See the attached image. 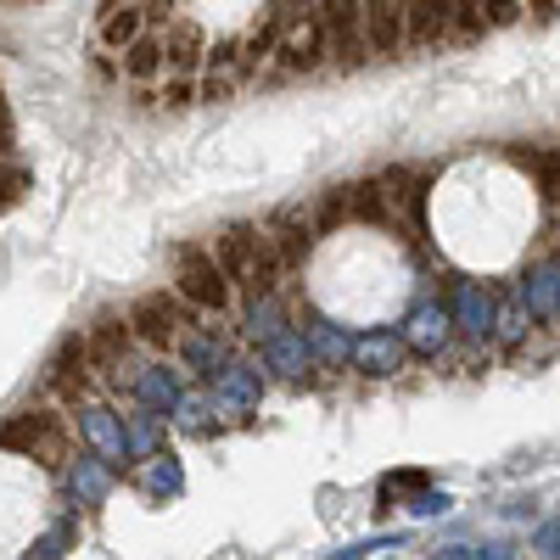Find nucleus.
Wrapping results in <instances>:
<instances>
[{
  "label": "nucleus",
  "instance_id": "6e6552de",
  "mask_svg": "<svg viewBox=\"0 0 560 560\" xmlns=\"http://www.w3.org/2000/svg\"><path fill=\"white\" fill-rule=\"evenodd\" d=\"M135 28H140V7H124L118 18H107V39H113V45L135 39Z\"/></svg>",
  "mask_w": 560,
  "mask_h": 560
},
{
  "label": "nucleus",
  "instance_id": "39448f33",
  "mask_svg": "<svg viewBox=\"0 0 560 560\" xmlns=\"http://www.w3.org/2000/svg\"><path fill=\"white\" fill-rule=\"evenodd\" d=\"M135 319H140V337L158 342V348H168L174 331H179V308H168L163 298H147V303L135 308Z\"/></svg>",
  "mask_w": 560,
  "mask_h": 560
},
{
  "label": "nucleus",
  "instance_id": "20e7f679",
  "mask_svg": "<svg viewBox=\"0 0 560 560\" xmlns=\"http://www.w3.org/2000/svg\"><path fill=\"white\" fill-rule=\"evenodd\" d=\"M364 45L370 57H393L409 45V18L404 7H364Z\"/></svg>",
  "mask_w": 560,
  "mask_h": 560
},
{
  "label": "nucleus",
  "instance_id": "423d86ee",
  "mask_svg": "<svg viewBox=\"0 0 560 560\" xmlns=\"http://www.w3.org/2000/svg\"><path fill=\"white\" fill-rule=\"evenodd\" d=\"M409 18V45H432L454 28V7H404Z\"/></svg>",
  "mask_w": 560,
  "mask_h": 560
},
{
  "label": "nucleus",
  "instance_id": "f03ea898",
  "mask_svg": "<svg viewBox=\"0 0 560 560\" xmlns=\"http://www.w3.org/2000/svg\"><path fill=\"white\" fill-rule=\"evenodd\" d=\"M325 12V45H331V57L342 68H359L370 57L364 45V7H319Z\"/></svg>",
  "mask_w": 560,
  "mask_h": 560
},
{
  "label": "nucleus",
  "instance_id": "f257e3e1",
  "mask_svg": "<svg viewBox=\"0 0 560 560\" xmlns=\"http://www.w3.org/2000/svg\"><path fill=\"white\" fill-rule=\"evenodd\" d=\"M325 51H331V45H325V12H319V7H303V12H298V7H287V28H280L275 57L287 62L292 73H298V68L308 73Z\"/></svg>",
  "mask_w": 560,
  "mask_h": 560
},
{
  "label": "nucleus",
  "instance_id": "7ed1b4c3",
  "mask_svg": "<svg viewBox=\"0 0 560 560\" xmlns=\"http://www.w3.org/2000/svg\"><path fill=\"white\" fill-rule=\"evenodd\" d=\"M179 287H185V298L202 303V308H224V298H230L224 269L213 258H202V253H179Z\"/></svg>",
  "mask_w": 560,
  "mask_h": 560
},
{
  "label": "nucleus",
  "instance_id": "0eeeda50",
  "mask_svg": "<svg viewBox=\"0 0 560 560\" xmlns=\"http://www.w3.org/2000/svg\"><path fill=\"white\" fill-rule=\"evenodd\" d=\"M163 68V51H158V39H140L135 51H129V79H152Z\"/></svg>",
  "mask_w": 560,
  "mask_h": 560
}]
</instances>
